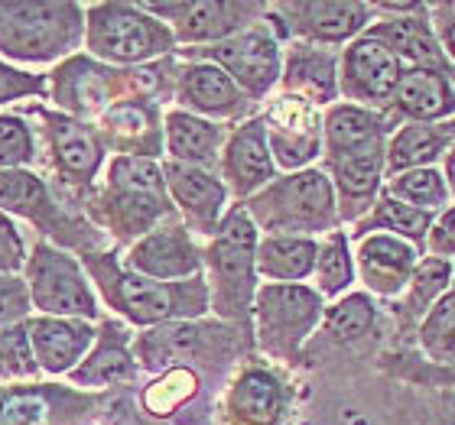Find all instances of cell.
I'll list each match as a JSON object with an SVG mask.
<instances>
[{
    "mask_svg": "<svg viewBox=\"0 0 455 425\" xmlns=\"http://www.w3.org/2000/svg\"><path fill=\"white\" fill-rule=\"evenodd\" d=\"M98 295L108 303L111 312L127 319L140 328H160L170 321H199L212 312L209 283L205 276L182 279V283H160L150 276H140L127 270L124 260L114 254L95 250L82 256Z\"/></svg>",
    "mask_w": 455,
    "mask_h": 425,
    "instance_id": "6da1fadb",
    "label": "cell"
},
{
    "mask_svg": "<svg viewBox=\"0 0 455 425\" xmlns=\"http://www.w3.org/2000/svg\"><path fill=\"white\" fill-rule=\"evenodd\" d=\"M85 209L117 244H133L170 217H180L166 189L163 162L143 156H114L105 166V182L85 199Z\"/></svg>",
    "mask_w": 455,
    "mask_h": 425,
    "instance_id": "7a4b0ae2",
    "label": "cell"
},
{
    "mask_svg": "<svg viewBox=\"0 0 455 425\" xmlns=\"http://www.w3.org/2000/svg\"><path fill=\"white\" fill-rule=\"evenodd\" d=\"M257 244L260 231L251 221L244 205H231L202 256H205V283H209L212 312L228 325L251 328L257 299Z\"/></svg>",
    "mask_w": 455,
    "mask_h": 425,
    "instance_id": "3957f363",
    "label": "cell"
},
{
    "mask_svg": "<svg viewBox=\"0 0 455 425\" xmlns=\"http://www.w3.org/2000/svg\"><path fill=\"white\" fill-rule=\"evenodd\" d=\"M85 46V7L72 0H0L4 62H66Z\"/></svg>",
    "mask_w": 455,
    "mask_h": 425,
    "instance_id": "277c9868",
    "label": "cell"
},
{
    "mask_svg": "<svg viewBox=\"0 0 455 425\" xmlns=\"http://www.w3.org/2000/svg\"><path fill=\"white\" fill-rule=\"evenodd\" d=\"M247 215L264 237H313L332 234L339 224V199L329 172L299 169L276 176L264 192L244 201Z\"/></svg>",
    "mask_w": 455,
    "mask_h": 425,
    "instance_id": "5b68a950",
    "label": "cell"
},
{
    "mask_svg": "<svg viewBox=\"0 0 455 425\" xmlns=\"http://www.w3.org/2000/svg\"><path fill=\"white\" fill-rule=\"evenodd\" d=\"M85 49L105 66H150L176 52L172 29L140 4H88Z\"/></svg>",
    "mask_w": 455,
    "mask_h": 425,
    "instance_id": "8992f818",
    "label": "cell"
},
{
    "mask_svg": "<svg viewBox=\"0 0 455 425\" xmlns=\"http://www.w3.org/2000/svg\"><path fill=\"white\" fill-rule=\"evenodd\" d=\"M247 334V328L228 321H170L133 341V358L150 374H166L172 367L196 370L192 364L225 370L241 354Z\"/></svg>",
    "mask_w": 455,
    "mask_h": 425,
    "instance_id": "52a82bcc",
    "label": "cell"
},
{
    "mask_svg": "<svg viewBox=\"0 0 455 425\" xmlns=\"http://www.w3.org/2000/svg\"><path fill=\"white\" fill-rule=\"evenodd\" d=\"M23 279L33 295V312L52 315V319H85L98 321L101 303L98 289L88 276L85 264L72 250L43 240L29 247V260Z\"/></svg>",
    "mask_w": 455,
    "mask_h": 425,
    "instance_id": "ba28073f",
    "label": "cell"
},
{
    "mask_svg": "<svg viewBox=\"0 0 455 425\" xmlns=\"http://www.w3.org/2000/svg\"><path fill=\"white\" fill-rule=\"evenodd\" d=\"M23 117H33L39 123L36 130L46 146L49 169L56 176L59 189L66 195H78L88 199L95 192L98 172L105 166V140L98 127L88 121H78L72 114L49 111L43 105H29L27 111H20Z\"/></svg>",
    "mask_w": 455,
    "mask_h": 425,
    "instance_id": "9c48e42d",
    "label": "cell"
},
{
    "mask_svg": "<svg viewBox=\"0 0 455 425\" xmlns=\"http://www.w3.org/2000/svg\"><path fill=\"white\" fill-rule=\"evenodd\" d=\"M325 319L319 289L303 283H264L254 299V338L267 358L293 364Z\"/></svg>",
    "mask_w": 455,
    "mask_h": 425,
    "instance_id": "30bf717a",
    "label": "cell"
},
{
    "mask_svg": "<svg viewBox=\"0 0 455 425\" xmlns=\"http://www.w3.org/2000/svg\"><path fill=\"white\" fill-rule=\"evenodd\" d=\"M0 211L29 221L43 240H52L66 250L78 247L82 256L98 250V237L88 234L92 227L62 209L49 179L36 169H0Z\"/></svg>",
    "mask_w": 455,
    "mask_h": 425,
    "instance_id": "8fae6325",
    "label": "cell"
},
{
    "mask_svg": "<svg viewBox=\"0 0 455 425\" xmlns=\"http://www.w3.org/2000/svg\"><path fill=\"white\" fill-rule=\"evenodd\" d=\"M189 52L199 62H212V66L225 68L251 101L267 98L283 78V49H280L274 27H267V17L257 27L244 29V33H237L225 43L189 49Z\"/></svg>",
    "mask_w": 455,
    "mask_h": 425,
    "instance_id": "7c38bea8",
    "label": "cell"
},
{
    "mask_svg": "<svg viewBox=\"0 0 455 425\" xmlns=\"http://www.w3.org/2000/svg\"><path fill=\"white\" fill-rule=\"evenodd\" d=\"M147 13L163 20L176 36V46H215L257 27L267 17V4L247 0H182V4H140Z\"/></svg>",
    "mask_w": 455,
    "mask_h": 425,
    "instance_id": "4fadbf2b",
    "label": "cell"
},
{
    "mask_svg": "<svg viewBox=\"0 0 455 425\" xmlns=\"http://www.w3.org/2000/svg\"><path fill=\"white\" fill-rule=\"evenodd\" d=\"M374 13L378 7L361 0H283L267 7L274 33H286L299 43H315V46L348 43V39L355 43L361 29L371 27Z\"/></svg>",
    "mask_w": 455,
    "mask_h": 425,
    "instance_id": "5bb4252c",
    "label": "cell"
},
{
    "mask_svg": "<svg viewBox=\"0 0 455 425\" xmlns=\"http://www.w3.org/2000/svg\"><path fill=\"white\" fill-rule=\"evenodd\" d=\"M121 260L127 270L160 279V283H182V279L205 276L202 247L196 244V234L189 227L182 224V217H170L147 237L133 240L127 247V256Z\"/></svg>",
    "mask_w": 455,
    "mask_h": 425,
    "instance_id": "9a60e30c",
    "label": "cell"
},
{
    "mask_svg": "<svg viewBox=\"0 0 455 425\" xmlns=\"http://www.w3.org/2000/svg\"><path fill=\"white\" fill-rule=\"evenodd\" d=\"M403 75V62L387 43L374 36H358L348 43L339 62V91L351 105L378 107L394 98Z\"/></svg>",
    "mask_w": 455,
    "mask_h": 425,
    "instance_id": "2e32d148",
    "label": "cell"
},
{
    "mask_svg": "<svg viewBox=\"0 0 455 425\" xmlns=\"http://www.w3.org/2000/svg\"><path fill=\"white\" fill-rule=\"evenodd\" d=\"M264 123L276 169H309V162L319 153H325L323 114H319V107L303 101V98H276L274 107L264 114Z\"/></svg>",
    "mask_w": 455,
    "mask_h": 425,
    "instance_id": "e0dca14e",
    "label": "cell"
},
{
    "mask_svg": "<svg viewBox=\"0 0 455 425\" xmlns=\"http://www.w3.org/2000/svg\"><path fill=\"white\" fill-rule=\"evenodd\" d=\"M163 176H166V189H170L172 209L182 217V224L189 227L192 234L199 237H215L228 215V199L231 192L215 176L212 169H199V166H186V162H163Z\"/></svg>",
    "mask_w": 455,
    "mask_h": 425,
    "instance_id": "ac0fdd59",
    "label": "cell"
},
{
    "mask_svg": "<svg viewBox=\"0 0 455 425\" xmlns=\"http://www.w3.org/2000/svg\"><path fill=\"white\" fill-rule=\"evenodd\" d=\"M219 176L228 185V192L237 201L254 199L257 192H264L276 179V162L267 140V123L264 117H247L228 133V143L221 150Z\"/></svg>",
    "mask_w": 455,
    "mask_h": 425,
    "instance_id": "d6986e66",
    "label": "cell"
},
{
    "mask_svg": "<svg viewBox=\"0 0 455 425\" xmlns=\"http://www.w3.org/2000/svg\"><path fill=\"white\" fill-rule=\"evenodd\" d=\"M176 105L180 111H189L205 121H247L251 111V98L235 85V78L225 68L212 66V62H186L176 75Z\"/></svg>",
    "mask_w": 455,
    "mask_h": 425,
    "instance_id": "ffe728a7",
    "label": "cell"
},
{
    "mask_svg": "<svg viewBox=\"0 0 455 425\" xmlns=\"http://www.w3.org/2000/svg\"><path fill=\"white\" fill-rule=\"evenodd\" d=\"M92 406L76 387L0 383V425H76Z\"/></svg>",
    "mask_w": 455,
    "mask_h": 425,
    "instance_id": "44dd1931",
    "label": "cell"
},
{
    "mask_svg": "<svg viewBox=\"0 0 455 425\" xmlns=\"http://www.w3.org/2000/svg\"><path fill=\"white\" fill-rule=\"evenodd\" d=\"M384 172H387V143L384 140L329 162V179H332L335 199H339V217L361 221L364 211L374 209L378 195L384 192L380 189Z\"/></svg>",
    "mask_w": 455,
    "mask_h": 425,
    "instance_id": "7402d4cb",
    "label": "cell"
},
{
    "mask_svg": "<svg viewBox=\"0 0 455 425\" xmlns=\"http://www.w3.org/2000/svg\"><path fill=\"white\" fill-rule=\"evenodd\" d=\"M29 341L36 350L39 370L49 377H68L72 370L95 348L98 325L85 319H52V315H33L27 321Z\"/></svg>",
    "mask_w": 455,
    "mask_h": 425,
    "instance_id": "603a6c76",
    "label": "cell"
},
{
    "mask_svg": "<svg viewBox=\"0 0 455 425\" xmlns=\"http://www.w3.org/2000/svg\"><path fill=\"white\" fill-rule=\"evenodd\" d=\"M98 133L108 150H114L117 156L156 160L166 150L160 107L156 101H143V98H131V101L108 107L98 117Z\"/></svg>",
    "mask_w": 455,
    "mask_h": 425,
    "instance_id": "cb8c5ba5",
    "label": "cell"
},
{
    "mask_svg": "<svg viewBox=\"0 0 455 425\" xmlns=\"http://www.w3.org/2000/svg\"><path fill=\"white\" fill-rule=\"evenodd\" d=\"M137 358H133V341L117 319H105L98 325L95 348L88 358L68 374V383L76 390H105L133 383L137 380Z\"/></svg>",
    "mask_w": 455,
    "mask_h": 425,
    "instance_id": "d4e9b609",
    "label": "cell"
},
{
    "mask_svg": "<svg viewBox=\"0 0 455 425\" xmlns=\"http://www.w3.org/2000/svg\"><path fill=\"white\" fill-rule=\"evenodd\" d=\"M283 95L303 98L313 107H332L339 91V59L325 46L293 39L283 52Z\"/></svg>",
    "mask_w": 455,
    "mask_h": 425,
    "instance_id": "484cf974",
    "label": "cell"
},
{
    "mask_svg": "<svg viewBox=\"0 0 455 425\" xmlns=\"http://www.w3.org/2000/svg\"><path fill=\"white\" fill-rule=\"evenodd\" d=\"M423 13L427 10L419 7L417 13H400L394 20H378L364 33L380 39V43H387L400 56V62H410V68H433V72H443V75H449L455 82V66L449 62L446 52H443L436 29H433V23Z\"/></svg>",
    "mask_w": 455,
    "mask_h": 425,
    "instance_id": "4316f807",
    "label": "cell"
},
{
    "mask_svg": "<svg viewBox=\"0 0 455 425\" xmlns=\"http://www.w3.org/2000/svg\"><path fill=\"white\" fill-rule=\"evenodd\" d=\"M417 264H419L417 244H410L403 237L384 234V231H374V234L361 237L358 270L371 293H378V295L403 293V286H410V279H413Z\"/></svg>",
    "mask_w": 455,
    "mask_h": 425,
    "instance_id": "83f0119b",
    "label": "cell"
},
{
    "mask_svg": "<svg viewBox=\"0 0 455 425\" xmlns=\"http://www.w3.org/2000/svg\"><path fill=\"white\" fill-rule=\"evenodd\" d=\"M163 140H166V153H170L172 162H186V166L215 172V166L221 162V150L228 143V127L172 107V111L163 114Z\"/></svg>",
    "mask_w": 455,
    "mask_h": 425,
    "instance_id": "f1b7e54d",
    "label": "cell"
},
{
    "mask_svg": "<svg viewBox=\"0 0 455 425\" xmlns=\"http://www.w3.org/2000/svg\"><path fill=\"white\" fill-rule=\"evenodd\" d=\"M390 105L410 123H436L455 114V82L433 68H403Z\"/></svg>",
    "mask_w": 455,
    "mask_h": 425,
    "instance_id": "f546056e",
    "label": "cell"
},
{
    "mask_svg": "<svg viewBox=\"0 0 455 425\" xmlns=\"http://www.w3.org/2000/svg\"><path fill=\"white\" fill-rule=\"evenodd\" d=\"M286 409L283 383L264 367H247L228 390V416L237 425H276Z\"/></svg>",
    "mask_w": 455,
    "mask_h": 425,
    "instance_id": "4dcf8cb0",
    "label": "cell"
},
{
    "mask_svg": "<svg viewBox=\"0 0 455 425\" xmlns=\"http://www.w3.org/2000/svg\"><path fill=\"white\" fill-rule=\"evenodd\" d=\"M325 130V160H341L351 153L364 150L371 143L384 140L387 121L374 107L361 105H332L323 117Z\"/></svg>",
    "mask_w": 455,
    "mask_h": 425,
    "instance_id": "1f68e13d",
    "label": "cell"
},
{
    "mask_svg": "<svg viewBox=\"0 0 455 425\" xmlns=\"http://www.w3.org/2000/svg\"><path fill=\"white\" fill-rule=\"evenodd\" d=\"M455 137V123H407L387 143V172L429 169L433 162L449 153V140Z\"/></svg>",
    "mask_w": 455,
    "mask_h": 425,
    "instance_id": "d6a6232c",
    "label": "cell"
},
{
    "mask_svg": "<svg viewBox=\"0 0 455 425\" xmlns=\"http://www.w3.org/2000/svg\"><path fill=\"white\" fill-rule=\"evenodd\" d=\"M315 237H260L257 244V276L270 283H303L315 273Z\"/></svg>",
    "mask_w": 455,
    "mask_h": 425,
    "instance_id": "836d02e7",
    "label": "cell"
},
{
    "mask_svg": "<svg viewBox=\"0 0 455 425\" xmlns=\"http://www.w3.org/2000/svg\"><path fill=\"white\" fill-rule=\"evenodd\" d=\"M429 227H433V215H429V211L413 209V205H407V201L394 199L390 192H380L378 205L371 209V217L361 221V231H384V234L403 237V240H410V244L427 240Z\"/></svg>",
    "mask_w": 455,
    "mask_h": 425,
    "instance_id": "e575fe53",
    "label": "cell"
},
{
    "mask_svg": "<svg viewBox=\"0 0 455 425\" xmlns=\"http://www.w3.org/2000/svg\"><path fill=\"white\" fill-rule=\"evenodd\" d=\"M315 289L323 299H335L355 283V256H351L345 231H332L319 244V260H315Z\"/></svg>",
    "mask_w": 455,
    "mask_h": 425,
    "instance_id": "d590c367",
    "label": "cell"
},
{
    "mask_svg": "<svg viewBox=\"0 0 455 425\" xmlns=\"http://www.w3.org/2000/svg\"><path fill=\"white\" fill-rule=\"evenodd\" d=\"M199 387H202L199 370L172 367V370H166V374H160L150 387L143 390L140 406H143V413H150V416H172V413H180V409L199 393Z\"/></svg>",
    "mask_w": 455,
    "mask_h": 425,
    "instance_id": "8d00e7d4",
    "label": "cell"
},
{
    "mask_svg": "<svg viewBox=\"0 0 455 425\" xmlns=\"http://www.w3.org/2000/svg\"><path fill=\"white\" fill-rule=\"evenodd\" d=\"M39 156L36 127L20 111L0 114V169H33Z\"/></svg>",
    "mask_w": 455,
    "mask_h": 425,
    "instance_id": "74e56055",
    "label": "cell"
},
{
    "mask_svg": "<svg viewBox=\"0 0 455 425\" xmlns=\"http://www.w3.org/2000/svg\"><path fill=\"white\" fill-rule=\"evenodd\" d=\"M384 192H390L394 199L407 201L413 209L419 211H439L446 205L449 199V185H446V176L439 169H410V172H397V176H390V185Z\"/></svg>",
    "mask_w": 455,
    "mask_h": 425,
    "instance_id": "f35d334b",
    "label": "cell"
},
{
    "mask_svg": "<svg viewBox=\"0 0 455 425\" xmlns=\"http://www.w3.org/2000/svg\"><path fill=\"white\" fill-rule=\"evenodd\" d=\"M39 374L43 370L29 341L27 321L0 331V383H33Z\"/></svg>",
    "mask_w": 455,
    "mask_h": 425,
    "instance_id": "ab89813d",
    "label": "cell"
},
{
    "mask_svg": "<svg viewBox=\"0 0 455 425\" xmlns=\"http://www.w3.org/2000/svg\"><path fill=\"white\" fill-rule=\"evenodd\" d=\"M419 344L439 364H455V289L439 299L419 328Z\"/></svg>",
    "mask_w": 455,
    "mask_h": 425,
    "instance_id": "60d3db41",
    "label": "cell"
},
{
    "mask_svg": "<svg viewBox=\"0 0 455 425\" xmlns=\"http://www.w3.org/2000/svg\"><path fill=\"white\" fill-rule=\"evenodd\" d=\"M371 325H374V305L368 295H348L325 312L323 334L332 344H345V341H355L364 331H371Z\"/></svg>",
    "mask_w": 455,
    "mask_h": 425,
    "instance_id": "b9f144b4",
    "label": "cell"
},
{
    "mask_svg": "<svg viewBox=\"0 0 455 425\" xmlns=\"http://www.w3.org/2000/svg\"><path fill=\"white\" fill-rule=\"evenodd\" d=\"M449 276H452V264L443 256L419 260L413 279H410V312L429 315V309L449 293Z\"/></svg>",
    "mask_w": 455,
    "mask_h": 425,
    "instance_id": "7bdbcfd3",
    "label": "cell"
},
{
    "mask_svg": "<svg viewBox=\"0 0 455 425\" xmlns=\"http://www.w3.org/2000/svg\"><path fill=\"white\" fill-rule=\"evenodd\" d=\"M33 319V295L23 273H0V331Z\"/></svg>",
    "mask_w": 455,
    "mask_h": 425,
    "instance_id": "ee69618b",
    "label": "cell"
},
{
    "mask_svg": "<svg viewBox=\"0 0 455 425\" xmlns=\"http://www.w3.org/2000/svg\"><path fill=\"white\" fill-rule=\"evenodd\" d=\"M49 95V78L46 75H33V72H23V68L10 66L0 59V107L20 105L27 98H43Z\"/></svg>",
    "mask_w": 455,
    "mask_h": 425,
    "instance_id": "f6af8a7d",
    "label": "cell"
},
{
    "mask_svg": "<svg viewBox=\"0 0 455 425\" xmlns=\"http://www.w3.org/2000/svg\"><path fill=\"white\" fill-rule=\"evenodd\" d=\"M27 260H29V247L17 224V217L0 211V273H23Z\"/></svg>",
    "mask_w": 455,
    "mask_h": 425,
    "instance_id": "bcb514c9",
    "label": "cell"
},
{
    "mask_svg": "<svg viewBox=\"0 0 455 425\" xmlns=\"http://www.w3.org/2000/svg\"><path fill=\"white\" fill-rule=\"evenodd\" d=\"M429 250H433V256H443V260L455 256V205L443 209V215L429 227Z\"/></svg>",
    "mask_w": 455,
    "mask_h": 425,
    "instance_id": "7dc6e473",
    "label": "cell"
},
{
    "mask_svg": "<svg viewBox=\"0 0 455 425\" xmlns=\"http://www.w3.org/2000/svg\"><path fill=\"white\" fill-rule=\"evenodd\" d=\"M436 36H439V46L443 52L449 56V62L455 66V7L446 4V7H436Z\"/></svg>",
    "mask_w": 455,
    "mask_h": 425,
    "instance_id": "c3c4849f",
    "label": "cell"
},
{
    "mask_svg": "<svg viewBox=\"0 0 455 425\" xmlns=\"http://www.w3.org/2000/svg\"><path fill=\"white\" fill-rule=\"evenodd\" d=\"M446 185H449V192L455 195V143L449 146V153H446Z\"/></svg>",
    "mask_w": 455,
    "mask_h": 425,
    "instance_id": "681fc988",
    "label": "cell"
}]
</instances>
